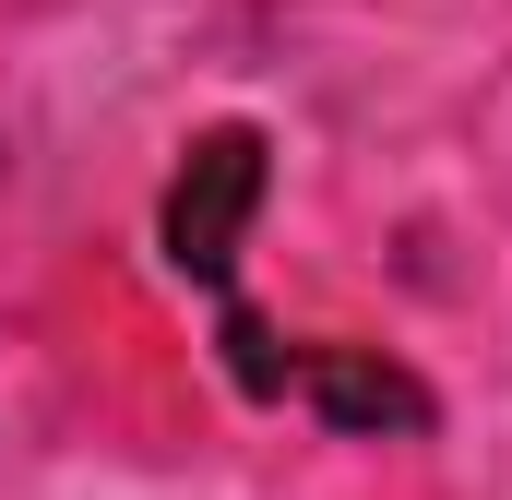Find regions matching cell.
Listing matches in <instances>:
<instances>
[{"label":"cell","instance_id":"1","mask_svg":"<svg viewBox=\"0 0 512 500\" xmlns=\"http://www.w3.org/2000/svg\"><path fill=\"white\" fill-rule=\"evenodd\" d=\"M262 179H274V155H262L251 120L191 131V155L167 179V262L191 286H227V262H239V239H251V215H262Z\"/></svg>","mask_w":512,"mask_h":500},{"label":"cell","instance_id":"2","mask_svg":"<svg viewBox=\"0 0 512 500\" xmlns=\"http://www.w3.org/2000/svg\"><path fill=\"white\" fill-rule=\"evenodd\" d=\"M298 393L346 429V441H382V429H429V393L393 370V358H370V346H310L298 358Z\"/></svg>","mask_w":512,"mask_h":500}]
</instances>
